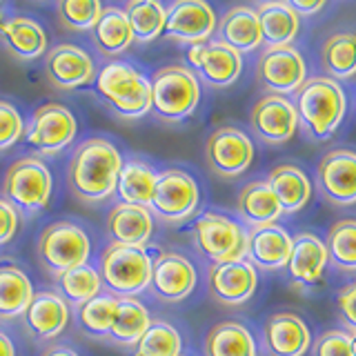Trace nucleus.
Listing matches in <instances>:
<instances>
[{"instance_id": "obj_39", "label": "nucleus", "mask_w": 356, "mask_h": 356, "mask_svg": "<svg viewBox=\"0 0 356 356\" xmlns=\"http://www.w3.org/2000/svg\"><path fill=\"white\" fill-rule=\"evenodd\" d=\"M183 339L174 325L165 321H152L147 332L134 345V356H181Z\"/></svg>"}, {"instance_id": "obj_28", "label": "nucleus", "mask_w": 356, "mask_h": 356, "mask_svg": "<svg viewBox=\"0 0 356 356\" xmlns=\"http://www.w3.org/2000/svg\"><path fill=\"white\" fill-rule=\"evenodd\" d=\"M0 36L9 51L20 60H36L47 51V33L27 16H14L0 22Z\"/></svg>"}, {"instance_id": "obj_8", "label": "nucleus", "mask_w": 356, "mask_h": 356, "mask_svg": "<svg viewBox=\"0 0 356 356\" xmlns=\"http://www.w3.org/2000/svg\"><path fill=\"white\" fill-rule=\"evenodd\" d=\"M248 234L236 220L214 211H205L192 229L196 250L214 265L243 261L248 256Z\"/></svg>"}, {"instance_id": "obj_17", "label": "nucleus", "mask_w": 356, "mask_h": 356, "mask_svg": "<svg viewBox=\"0 0 356 356\" xmlns=\"http://www.w3.org/2000/svg\"><path fill=\"white\" fill-rule=\"evenodd\" d=\"M152 292L165 303H178L196 287V270L189 259L176 252H163L152 267Z\"/></svg>"}, {"instance_id": "obj_29", "label": "nucleus", "mask_w": 356, "mask_h": 356, "mask_svg": "<svg viewBox=\"0 0 356 356\" xmlns=\"http://www.w3.org/2000/svg\"><path fill=\"white\" fill-rule=\"evenodd\" d=\"M236 209L241 218L254 229L263 225H272L278 216H283L281 203L276 200L274 192L265 181H254L245 185L238 192Z\"/></svg>"}, {"instance_id": "obj_11", "label": "nucleus", "mask_w": 356, "mask_h": 356, "mask_svg": "<svg viewBox=\"0 0 356 356\" xmlns=\"http://www.w3.org/2000/svg\"><path fill=\"white\" fill-rule=\"evenodd\" d=\"M307 76V65L303 54L296 47H270L261 54L256 65V78L270 94L289 96L300 89Z\"/></svg>"}, {"instance_id": "obj_34", "label": "nucleus", "mask_w": 356, "mask_h": 356, "mask_svg": "<svg viewBox=\"0 0 356 356\" xmlns=\"http://www.w3.org/2000/svg\"><path fill=\"white\" fill-rule=\"evenodd\" d=\"M152 325L149 312L136 298H118V314L107 339L120 345H136Z\"/></svg>"}, {"instance_id": "obj_41", "label": "nucleus", "mask_w": 356, "mask_h": 356, "mask_svg": "<svg viewBox=\"0 0 356 356\" xmlns=\"http://www.w3.org/2000/svg\"><path fill=\"white\" fill-rule=\"evenodd\" d=\"M58 14L70 29L87 31L94 29L103 16V5L98 0H63L58 5Z\"/></svg>"}, {"instance_id": "obj_19", "label": "nucleus", "mask_w": 356, "mask_h": 356, "mask_svg": "<svg viewBox=\"0 0 356 356\" xmlns=\"http://www.w3.org/2000/svg\"><path fill=\"white\" fill-rule=\"evenodd\" d=\"M44 72H47V78L56 87L78 89L96 76V65L85 49L65 42L56 44L54 49L47 51Z\"/></svg>"}, {"instance_id": "obj_30", "label": "nucleus", "mask_w": 356, "mask_h": 356, "mask_svg": "<svg viewBox=\"0 0 356 356\" xmlns=\"http://www.w3.org/2000/svg\"><path fill=\"white\" fill-rule=\"evenodd\" d=\"M205 356H256V343L245 325L236 321H222L207 334Z\"/></svg>"}, {"instance_id": "obj_36", "label": "nucleus", "mask_w": 356, "mask_h": 356, "mask_svg": "<svg viewBox=\"0 0 356 356\" xmlns=\"http://www.w3.org/2000/svg\"><path fill=\"white\" fill-rule=\"evenodd\" d=\"M122 11L127 16L134 40L149 42L165 31L167 9L159 0H131Z\"/></svg>"}, {"instance_id": "obj_45", "label": "nucleus", "mask_w": 356, "mask_h": 356, "mask_svg": "<svg viewBox=\"0 0 356 356\" xmlns=\"http://www.w3.org/2000/svg\"><path fill=\"white\" fill-rule=\"evenodd\" d=\"M16 229H18V209L11 203H7L5 198H0V245L14 238Z\"/></svg>"}, {"instance_id": "obj_1", "label": "nucleus", "mask_w": 356, "mask_h": 356, "mask_svg": "<svg viewBox=\"0 0 356 356\" xmlns=\"http://www.w3.org/2000/svg\"><path fill=\"white\" fill-rule=\"evenodd\" d=\"M122 156L105 138H87L76 147L67 167V183L85 203H100L116 192Z\"/></svg>"}, {"instance_id": "obj_47", "label": "nucleus", "mask_w": 356, "mask_h": 356, "mask_svg": "<svg viewBox=\"0 0 356 356\" xmlns=\"http://www.w3.org/2000/svg\"><path fill=\"white\" fill-rule=\"evenodd\" d=\"M42 356H81V354L72 348H67V345H54V348L44 350Z\"/></svg>"}, {"instance_id": "obj_24", "label": "nucleus", "mask_w": 356, "mask_h": 356, "mask_svg": "<svg viewBox=\"0 0 356 356\" xmlns=\"http://www.w3.org/2000/svg\"><path fill=\"white\" fill-rule=\"evenodd\" d=\"M154 232V216L147 207L118 203L107 214V234L111 243L145 248Z\"/></svg>"}, {"instance_id": "obj_15", "label": "nucleus", "mask_w": 356, "mask_h": 356, "mask_svg": "<svg viewBox=\"0 0 356 356\" xmlns=\"http://www.w3.org/2000/svg\"><path fill=\"white\" fill-rule=\"evenodd\" d=\"M318 187L332 205L348 207L356 203V152L332 149L318 163Z\"/></svg>"}, {"instance_id": "obj_10", "label": "nucleus", "mask_w": 356, "mask_h": 356, "mask_svg": "<svg viewBox=\"0 0 356 356\" xmlns=\"http://www.w3.org/2000/svg\"><path fill=\"white\" fill-rule=\"evenodd\" d=\"M200 189L183 170H165L156 176L149 211L165 222H181L198 209Z\"/></svg>"}, {"instance_id": "obj_38", "label": "nucleus", "mask_w": 356, "mask_h": 356, "mask_svg": "<svg viewBox=\"0 0 356 356\" xmlns=\"http://www.w3.org/2000/svg\"><path fill=\"white\" fill-rule=\"evenodd\" d=\"M58 285H60L63 298L67 303H74L81 307L87 303V300H92L100 294L103 281H100V274L96 267L81 265V267H74V270L60 274Z\"/></svg>"}, {"instance_id": "obj_44", "label": "nucleus", "mask_w": 356, "mask_h": 356, "mask_svg": "<svg viewBox=\"0 0 356 356\" xmlns=\"http://www.w3.org/2000/svg\"><path fill=\"white\" fill-rule=\"evenodd\" d=\"M337 309L348 334H356V281L345 285L337 294Z\"/></svg>"}, {"instance_id": "obj_42", "label": "nucleus", "mask_w": 356, "mask_h": 356, "mask_svg": "<svg viewBox=\"0 0 356 356\" xmlns=\"http://www.w3.org/2000/svg\"><path fill=\"white\" fill-rule=\"evenodd\" d=\"M22 134H25V120H22L20 111L7 100H0V149L16 145Z\"/></svg>"}, {"instance_id": "obj_35", "label": "nucleus", "mask_w": 356, "mask_h": 356, "mask_svg": "<svg viewBox=\"0 0 356 356\" xmlns=\"http://www.w3.org/2000/svg\"><path fill=\"white\" fill-rule=\"evenodd\" d=\"M94 40L98 44V49L107 56H118L125 51L134 42L125 11L118 7L103 9V16H100V20L94 27Z\"/></svg>"}, {"instance_id": "obj_4", "label": "nucleus", "mask_w": 356, "mask_h": 356, "mask_svg": "<svg viewBox=\"0 0 356 356\" xmlns=\"http://www.w3.org/2000/svg\"><path fill=\"white\" fill-rule=\"evenodd\" d=\"M152 256L145 248L111 243L100 256V281L116 298H134L152 283Z\"/></svg>"}, {"instance_id": "obj_40", "label": "nucleus", "mask_w": 356, "mask_h": 356, "mask_svg": "<svg viewBox=\"0 0 356 356\" xmlns=\"http://www.w3.org/2000/svg\"><path fill=\"white\" fill-rule=\"evenodd\" d=\"M118 314V298L111 294H98L96 298L81 305V327L94 339H107Z\"/></svg>"}, {"instance_id": "obj_13", "label": "nucleus", "mask_w": 356, "mask_h": 356, "mask_svg": "<svg viewBox=\"0 0 356 356\" xmlns=\"http://www.w3.org/2000/svg\"><path fill=\"white\" fill-rule=\"evenodd\" d=\"M296 107L289 98L267 94L252 107L250 125L254 134L267 145H283L294 138L298 127Z\"/></svg>"}, {"instance_id": "obj_27", "label": "nucleus", "mask_w": 356, "mask_h": 356, "mask_svg": "<svg viewBox=\"0 0 356 356\" xmlns=\"http://www.w3.org/2000/svg\"><path fill=\"white\" fill-rule=\"evenodd\" d=\"M263 42L270 47H287L300 29V18L285 0H270L256 7Z\"/></svg>"}, {"instance_id": "obj_2", "label": "nucleus", "mask_w": 356, "mask_h": 356, "mask_svg": "<svg viewBox=\"0 0 356 356\" xmlns=\"http://www.w3.org/2000/svg\"><path fill=\"white\" fill-rule=\"evenodd\" d=\"M96 94L120 118H140L152 111V81L127 63H109L96 76Z\"/></svg>"}, {"instance_id": "obj_31", "label": "nucleus", "mask_w": 356, "mask_h": 356, "mask_svg": "<svg viewBox=\"0 0 356 356\" xmlns=\"http://www.w3.org/2000/svg\"><path fill=\"white\" fill-rule=\"evenodd\" d=\"M33 298L29 276L14 265H0V318L25 314Z\"/></svg>"}, {"instance_id": "obj_49", "label": "nucleus", "mask_w": 356, "mask_h": 356, "mask_svg": "<svg viewBox=\"0 0 356 356\" xmlns=\"http://www.w3.org/2000/svg\"><path fill=\"white\" fill-rule=\"evenodd\" d=\"M352 337V356H356V334H350Z\"/></svg>"}, {"instance_id": "obj_23", "label": "nucleus", "mask_w": 356, "mask_h": 356, "mask_svg": "<svg viewBox=\"0 0 356 356\" xmlns=\"http://www.w3.org/2000/svg\"><path fill=\"white\" fill-rule=\"evenodd\" d=\"M327 267V250L316 234L300 232L292 238V254L287 261V274L300 287L316 285Z\"/></svg>"}, {"instance_id": "obj_6", "label": "nucleus", "mask_w": 356, "mask_h": 356, "mask_svg": "<svg viewBox=\"0 0 356 356\" xmlns=\"http://www.w3.org/2000/svg\"><path fill=\"white\" fill-rule=\"evenodd\" d=\"M54 178L49 167L42 161L25 156L11 163L5 174L3 194L5 200L25 214H38L49 205Z\"/></svg>"}, {"instance_id": "obj_33", "label": "nucleus", "mask_w": 356, "mask_h": 356, "mask_svg": "<svg viewBox=\"0 0 356 356\" xmlns=\"http://www.w3.org/2000/svg\"><path fill=\"white\" fill-rule=\"evenodd\" d=\"M321 63L337 83L356 76V33H332L321 49Z\"/></svg>"}, {"instance_id": "obj_37", "label": "nucleus", "mask_w": 356, "mask_h": 356, "mask_svg": "<svg viewBox=\"0 0 356 356\" xmlns=\"http://www.w3.org/2000/svg\"><path fill=\"white\" fill-rule=\"evenodd\" d=\"M327 263L337 270L356 272V218H343L327 229Z\"/></svg>"}, {"instance_id": "obj_21", "label": "nucleus", "mask_w": 356, "mask_h": 356, "mask_svg": "<svg viewBox=\"0 0 356 356\" xmlns=\"http://www.w3.org/2000/svg\"><path fill=\"white\" fill-rule=\"evenodd\" d=\"M289 254H292V236L285 227L263 225L248 234V259L254 267H261L265 272H276L287 267Z\"/></svg>"}, {"instance_id": "obj_5", "label": "nucleus", "mask_w": 356, "mask_h": 356, "mask_svg": "<svg viewBox=\"0 0 356 356\" xmlns=\"http://www.w3.org/2000/svg\"><path fill=\"white\" fill-rule=\"evenodd\" d=\"M200 103V83L183 65L161 67L152 78V111L161 120L178 122L189 118Z\"/></svg>"}, {"instance_id": "obj_14", "label": "nucleus", "mask_w": 356, "mask_h": 356, "mask_svg": "<svg viewBox=\"0 0 356 356\" xmlns=\"http://www.w3.org/2000/svg\"><path fill=\"white\" fill-rule=\"evenodd\" d=\"M218 27V18L203 0H178L167 9L165 36L192 44L207 42Z\"/></svg>"}, {"instance_id": "obj_16", "label": "nucleus", "mask_w": 356, "mask_h": 356, "mask_svg": "<svg viewBox=\"0 0 356 356\" xmlns=\"http://www.w3.org/2000/svg\"><path fill=\"white\" fill-rule=\"evenodd\" d=\"M189 65L198 72V76L211 87H229L236 83L243 70V58L220 40H207L189 47Z\"/></svg>"}, {"instance_id": "obj_32", "label": "nucleus", "mask_w": 356, "mask_h": 356, "mask_svg": "<svg viewBox=\"0 0 356 356\" xmlns=\"http://www.w3.org/2000/svg\"><path fill=\"white\" fill-rule=\"evenodd\" d=\"M156 176L159 174L143 161L122 163V170L116 183V192L120 200L127 205H140L149 209L154 187H156Z\"/></svg>"}, {"instance_id": "obj_46", "label": "nucleus", "mask_w": 356, "mask_h": 356, "mask_svg": "<svg viewBox=\"0 0 356 356\" xmlns=\"http://www.w3.org/2000/svg\"><path fill=\"white\" fill-rule=\"evenodd\" d=\"M289 7H292L300 18V16H314L316 11L325 7V3H323V0H314V3H307V0H292Z\"/></svg>"}, {"instance_id": "obj_22", "label": "nucleus", "mask_w": 356, "mask_h": 356, "mask_svg": "<svg viewBox=\"0 0 356 356\" xmlns=\"http://www.w3.org/2000/svg\"><path fill=\"white\" fill-rule=\"evenodd\" d=\"M25 327L38 341H49L60 337L70 323V305L56 292H38L33 294L25 314Z\"/></svg>"}, {"instance_id": "obj_7", "label": "nucleus", "mask_w": 356, "mask_h": 356, "mask_svg": "<svg viewBox=\"0 0 356 356\" xmlns=\"http://www.w3.org/2000/svg\"><path fill=\"white\" fill-rule=\"evenodd\" d=\"M92 243L83 227L72 220H56L42 229L38 238V259L44 270L60 276L74 267L87 265Z\"/></svg>"}, {"instance_id": "obj_12", "label": "nucleus", "mask_w": 356, "mask_h": 356, "mask_svg": "<svg viewBox=\"0 0 356 356\" xmlns=\"http://www.w3.org/2000/svg\"><path fill=\"white\" fill-rule=\"evenodd\" d=\"M205 159L211 172L222 178H236L254 163V143L238 127H218L205 145Z\"/></svg>"}, {"instance_id": "obj_18", "label": "nucleus", "mask_w": 356, "mask_h": 356, "mask_svg": "<svg viewBox=\"0 0 356 356\" xmlns=\"http://www.w3.org/2000/svg\"><path fill=\"white\" fill-rule=\"evenodd\" d=\"M256 285H259V274L248 259L209 267V292L222 305L248 303L256 292Z\"/></svg>"}, {"instance_id": "obj_48", "label": "nucleus", "mask_w": 356, "mask_h": 356, "mask_svg": "<svg viewBox=\"0 0 356 356\" xmlns=\"http://www.w3.org/2000/svg\"><path fill=\"white\" fill-rule=\"evenodd\" d=\"M0 356H16V348L7 334L0 330Z\"/></svg>"}, {"instance_id": "obj_9", "label": "nucleus", "mask_w": 356, "mask_h": 356, "mask_svg": "<svg viewBox=\"0 0 356 356\" xmlns=\"http://www.w3.org/2000/svg\"><path fill=\"white\" fill-rule=\"evenodd\" d=\"M78 134L76 116L60 103H44L25 122V140L42 156L63 152Z\"/></svg>"}, {"instance_id": "obj_20", "label": "nucleus", "mask_w": 356, "mask_h": 356, "mask_svg": "<svg viewBox=\"0 0 356 356\" xmlns=\"http://www.w3.org/2000/svg\"><path fill=\"white\" fill-rule=\"evenodd\" d=\"M265 350L270 356H303L312 345L307 323L294 312H278L265 321Z\"/></svg>"}, {"instance_id": "obj_26", "label": "nucleus", "mask_w": 356, "mask_h": 356, "mask_svg": "<svg viewBox=\"0 0 356 356\" xmlns=\"http://www.w3.org/2000/svg\"><path fill=\"white\" fill-rule=\"evenodd\" d=\"M265 183L270 185L276 200L281 203L283 214H296L312 198V183L307 174L292 163L274 167Z\"/></svg>"}, {"instance_id": "obj_25", "label": "nucleus", "mask_w": 356, "mask_h": 356, "mask_svg": "<svg viewBox=\"0 0 356 356\" xmlns=\"http://www.w3.org/2000/svg\"><path fill=\"white\" fill-rule=\"evenodd\" d=\"M216 29L218 40L238 54H250L263 44L259 16H256V9L248 5H238L225 11V16L220 18Z\"/></svg>"}, {"instance_id": "obj_43", "label": "nucleus", "mask_w": 356, "mask_h": 356, "mask_svg": "<svg viewBox=\"0 0 356 356\" xmlns=\"http://www.w3.org/2000/svg\"><path fill=\"white\" fill-rule=\"evenodd\" d=\"M312 356H352V337L345 330H330L316 339Z\"/></svg>"}, {"instance_id": "obj_3", "label": "nucleus", "mask_w": 356, "mask_h": 356, "mask_svg": "<svg viewBox=\"0 0 356 356\" xmlns=\"http://www.w3.org/2000/svg\"><path fill=\"white\" fill-rule=\"evenodd\" d=\"M294 107L298 120H303V125L316 138H327L341 125L348 100L343 87L334 78L314 76L300 85Z\"/></svg>"}]
</instances>
